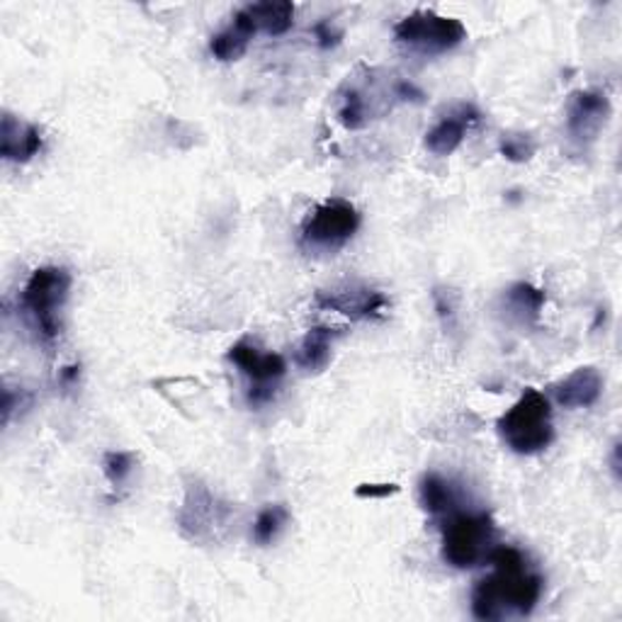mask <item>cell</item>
Listing matches in <instances>:
<instances>
[{"label": "cell", "instance_id": "obj_1", "mask_svg": "<svg viewBox=\"0 0 622 622\" xmlns=\"http://www.w3.org/2000/svg\"><path fill=\"white\" fill-rule=\"evenodd\" d=\"M488 564L494 572L472 588V615L484 622L528 618L542 598V576L530 569L523 552L508 544H496Z\"/></svg>", "mask_w": 622, "mask_h": 622}, {"label": "cell", "instance_id": "obj_2", "mask_svg": "<svg viewBox=\"0 0 622 622\" xmlns=\"http://www.w3.org/2000/svg\"><path fill=\"white\" fill-rule=\"evenodd\" d=\"M71 285L73 277L61 265H42L30 275L20 295L22 316L44 346H51L61 336V314L69 302Z\"/></svg>", "mask_w": 622, "mask_h": 622}, {"label": "cell", "instance_id": "obj_3", "mask_svg": "<svg viewBox=\"0 0 622 622\" xmlns=\"http://www.w3.org/2000/svg\"><path fill=\"white\" fill-rule=\"evenodd\" d=\"M442 562L452 569H474L486 564L496 548V526L486 510L458 508L442 518Z\"/></svg>", "mask_w": 622, "mask_h": 622}, {"label": "cell", "instance_id": "obj_4", "mask_svg": "<svg viewBox=\"0 0 622 622\" xmlns=\"http://www.w3.org/2000/svg\"><path fill=\"white\" fill-rule=\"evenodd\" d=\"M498 436L516 454H538L554 440L552 404L540 389H526L518 402L498 418Z\"/></svg>", "mask_w": 622, "mask_h": 622}, {"label": "cell", "instance_id": "obj_5", "mask_svg": "<svg viewBox=\"0 0 622 622\" xmlns=\"http://www.w3.org/2000/svg\"><path fill=\"white\" fill-rule=\"evenodd\" d=\"M360 212L358 207L343 197L321 203L311 212L299 233V243L309 253H336L358 233Z\"/></svg>", "mask_w": 622, "mask_h": 622}, {"label": "cell", "instance_id": "obj_6", "mask_svg": "<svg viewBox=\"0 0 622 622\" xmlns=\"http://www.w3.org/2000/svg\"><path fill=\"white\" fill-rule=\"evenodd\" d=\"M394 39L424 57H440L460 47L466 39V30L460 20L440 15L436 10H414L396 22Z\"/></svg>", "mask_w": 622, "mask_h": 622}, {"label": "cell", "instance_id": "obj_7", "mask_svg": "<svg viewBox=\"0 0 622 622\" xmlns=\"http://www.w3.org/2000/svg\"><path fill=\"white\" fill-rule=\"evenodd\" d=\"M229 362L237 365L241 375L249 380L246 399L253 408L270 404L277 394V382L287 375V362L280 353L263 350L253 341L243 338L233 343L227 353Z\"/></svg>", "mask_w": 622, "mask_h": 622}, {"label": "cell", "instance_id": "obj_8", "mask_svg": "<svg viewBox=\"0 0 622 622\" xmlns=\"http://www.w3.org/2000/svg\"><path fill=\"white\" fill-rule=\"evenodd\" d=\"M610 115H613L610 97L598 88H584L574 91L566 103V129L574 141L591 143L608 125Z\"/></svg>", "mask_w": 622, "mask_h": 622}, {"label": "cell", "instance_id": "obj_9", "mask_svg": "<svg viewBox=\"0 0 622 622\" xmlns=\"http://www.w3.org/2000/svg\"><path fill=\"white\" fill-rule=\"evenodd\" d=\"M314 304L324 311H336V314L348 316L353 321L380 319L387 309V297L368 285H338L329 290H319L314 295Z\"/></svg>", "mask_w": 622, "mask_h": 622}, {"label": "cell", "instance_id": "obj_10", "mask_svg": "<svg viewBox=\"0 0 622 622\" xmlns=\"http://www.w3.org/2000/svg\"><path fill=\"white\" fill-rule=\"evenodd\" d=\"M480 119H482V113L474 105L454 107L448 117H442L438 125H433L426 131V139H424L426 149L433 156H440V159L452 156L462 147L466 131H470L474 125H480Z\"/></svg>", "mask_w": 622, "mask_h": 622}, {"label": "cell", "instance_id": "obj_11", "mask_svg": "<svg viewBox=\"0 0 622 622\" xmlns=\"http://www.w3.org/2000/svg\"><path fill=\"white\" fill-rule=\"evenodd\" d=\"M44 149V137L39 127L3 113L0 122V156L8 163H30Z\"/></svg>", "mask_w": 622, "mask_h": 622}, {"label": "cell", "instance_id": "obj_12", "mask_svg": "<svg viewBox=\"0 0 622 622\" xmlns=\"http://www.w3.org/2000/svg\"><path fill=\"white\" fill-rule=\"evenodd\" d=\"M603 394V377L596 368H579L552 387V396L562 408H588Z\"/></svg>", "mask_w": 622, "mask_h": 622}, {"label": "cell", "instance_id": "obj_13", "mask_svg": "<svg viewBox=\"0 0 622 622\" xmlns=\"http://www.w3.org/2000/svg\"><path fill=\"white\" fill-rule=\"evenodd\" d=\"M255 35H258V30H255L251 15L241 8L239 13H233L229 25L209 39V51H212V57L221 64L239 61L243 59V54L249 51Z\"/></svg>", "mask_w": 622, "mask_h": 622}, {"label": "cell", "instance_id": "obj_14", "mask_svg": "<svg viewBox=\"0 0 622 622\" xmlns=\"http://www.w3.org/2000/svg\"><path fill=\"white\" fill-rule=\"evenodd\" d=\"M343 336V329L314 326L307 331V336L297 346L295 360L304 372H324L331 362L333 343Z\"/></svg>", "mask_w": 622, "mask_h": 622}, {"label": "cell", "instance_id": "obj_15", "mask_svg": "<svg viewBox=\"0 0 622 622\" xmlns=\"http://www.w3.org/2000/svg\"><path fill=\"white\" fill-rule=\"evenodd\" d=\"M219 523L217 518V504L212 494L207 492V488L197 486L195 492H191L187 496V502L183 506V514H181V530L185 538H191L193 542L197 540H205L207 532L212 530V526Z\"/></svg>", "mask_w": 622, "mask_h": 622}, {"label": "cell", "instance_id": "obj_16", "mask_svg": "<svg viewBox=\"0 0 622 622\" xmlns=\"http://www.w3.org/2000/svg\"><path fill=\"white\" fill-rule=\"evenodd\" d=\"M418 502L428 516H436V518H446L448 514H452V510L462 508L458 486L436 472H428L421 476Z\"/></svg>", "mask_w": 622, "mask_h": 622}, {"label": "cell", "instance_id": "obj_17", "mask_svg": "<svg viewBox=\"0 0 622 622\" xmlns=\"http://www.w3.org/2000/svg\"><path fill=\"white\" fill-rule=\"evenodd\" d=\"M548 302V295L540 287L530 283H516L510 285L504 295V304L510 319H516L518 324L530 326L535 324L542 314V307Z\"/></svg>", "mask_w": 622, "mask_h": 622}, {"label": "cell", "instance_id": "obj_18", "mask_svg": "<svg viewBox=\"0 0 622 622\" xmlns=\"http://www.w3.org/2000/svg\"><path fill=\"white\" fill-rule=\"evenodd\" d=\"M251 15L258 32L270 37H280L295 25V5L290 0H268V3H251L243 8Z\"/></svg>", "mask_w": 622, "mask_h": 622}, {"label": "cell", "instance_id": "obj_19", "mask_svg": "<svg viewBox=\"0 0 622 622\" xmlns=\"http://www.w3.org/2000/svg\"><path fill=\"white\" fill-rule=\"evenodd\" d=\"M287 518H290V514H287L285 506H265L253 523V540L263 544V548H268L287 526Z\"/></svg>", "mask_w": 622, "mask_h": 622}, {"label": "cell", "instance_id": "obj_20", "mask_svg": "<svg viewBox=\"0 0 622 622\" xmlns=\"http://www.w3.org/2000/svg\"><path fill=\"white\" fill-rule=\"evenodd\" d=\"M135 452H125V450H110L105 452L103 458V474L105 480L110 482L113 488L125 486L129 482L131 472H135Z\"/></svg>", "mask_w": 622, "mask_h": 622}, {"label": "cell", "instance_id": "obj_21", "mask_svg": "<svg viewBox=\"0 0 622 622\" xmlns=\"http://www.w3.org/2000/svg\"><path fill=\"white\" fill-rule=\"evenodd\" d=\"M498 153L510 163H526L535 156V139L526 131H506L498 143Z\"/></svg>", "mask_w": 622, "mask_h": 622}, {"label": "cell", "instance_id": "obj_22", "mask_svg": "<svg viewBox=\"0 0 622 622\" xmlns=\"http://www.w3.org/2000/svg\"><path fill=\"white\" fill-rule=\"evenodd\" d=\"M433 304H436L438 319L442 321L446 331L458 329V299H454L452 290H442V287L433 290Z\"/></svg>", "mask_w": 622, "mask_h": 622}, {"label": "cell", "instance_id": "obj_23", "mask_svg": "<svg viewBox=\"0 0 622 622\" xmlns=\"http://www.w3.org/2000/svg\"><path fill=\"white\" fill-rule=\"evenodd\" d=\"M30 402V396L22 392L20 396L13 392V389L10 387H5L3 389V426H8L10 424V416H13V411L18 408V406H22V404H27Z\"/></svg>", "mask_w": 622, "mask_h": 622}, {"label": "cell", "instance_id": "obj_24", "mask_svg": "<svg viewBox=\"0 0 622 622\" xmlns=\"http://www.w3.org/2000/svg\"><path fill=\"white\" fill-rule=\"evenodd\" d=\"M314 35H316V39H319L321 47L329 49V47H336V44H338V42H341V37H343V32L333 30V27H331V22H329V20H324V22H319V25L314 27Z\"/></svg>", "mask_w": 622, "mask_h": 622}, {"label": "cell", "instance_id": "obj_25", "mask_svg": "<svg viewBox=\"0 0 622 622\" xmlns=\"http://www.w3.org/2000/svg\"><path fill=\"white\" fill-rule=\"evenodd\" d=\"M358 494L360 498H387V496H394L399 494V486L396 484H362L358 486Z\"/></svg>", "mask_w": 622, "mask_h": 622}, {"label": "cell", "instance_id": "obj_26", "mask_svg": "<svg viewBox=\"0 0 622 622\" xmlns=\"http://www.w3.org/2000/svg\"><path fill=\"white\" fill-rule=\"evenodd\" d=\"M78 375H81V368L78 365H71V368L61 370V384L64 387H73L78 382Z\"/></svg>", "mask_w": 622, "mask_h": 622}, {"label": "cell", "instance_id": "obj_27", "mask_svg": "<svg viewBox=\"0 0 622 622\" xmlns=\"http://www.w3.org/2000/svg\"><path fill=\"white\" fill-rule=\"evenodd\" d=\"M620 466H622V460H620V442H615L613 446V452H610V472H613L615 476V482H620Z\"/></svg>", "mask_w": 622, "mask_h": 622}]
</instances>
